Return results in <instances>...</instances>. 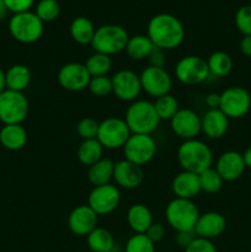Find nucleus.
Returning <instances> with one entry per match:
<instances>
[{
  "instance_id": "nucleus-1",
  "label": "nucleus",
  "mask_w": 251,
  "mask_h": 252,
  "mask_svg": "<svg viewBox=\"0 0 251 252\" xmlns=\"http://www.w3.org/2000/svg\"><path fill=\"white\" fill-rule=\"evenodd\" d=\"M147 36L155 47L164 51L177 48L185 39V27L171 14H157L150 19Z\"/></svg>"
},
{
  "instance_id": "nucleus-2",
  "label": "nucleus",
  "mask_w": 251,
  "mask_h": 252,
  "mask_svg": "<svg viewBox=\"0 0 251 252\" xmlns=\"http://www.w3.org/2000/svg\"><path fill=\"white\" fill-rule=\"evenodd\" d=\"M177 160L184 171L199 175L204 170L212 167L213 153L202 140H184L177 149Z\"/></svg>"
},
{
  "instance_id": "nucleus-3",
  "label": "nucleus",
  "mask_w": 251,
  "mask_h": 252,
  "mask_svg": "<svg viewBox=\"0 0 251 252\" xmlns=\"http://www.w3.org/2000/svg\"><path fill=\"white\" fill-rule=\"evenodd\" d=\"M123 120L132 134H152L160 123L154 103L147 100L133 101L128 106Z\"/></svg>"
},
{
  "instance_id": "nucleus-4",
  "label": "nucleus",
  "mask_w": 251,
  "mask_h": 252,
  "mask_svg": "<svg viewBox=\"0 0 251 252\" xmlns=\"http://www.w3.org/2000/svg\"><path fill=\"white\" fill-rule=\"evenodd\" d=\"M129 37L127 30L120 25H102L96 29L91 47L97 53L115 56L125 51Z\"/></svg>"
},
{
  "instance_id": "nucleus-5",
  "label": "nucleus",
  "mask_w": 251,
  "mask_h": 252,
  "mask_svg": "<svg viewBox=\"0 0 251 252\" xmlns=\"http://www.w3.org/2000/svg\"><path fill=\"white\" fill-rule=\"evenodd\" d=\"M199 211L191 199H182L175 197L169 202L165 209V218L167 224L175 231L194 230L199 217Z\"/></svg>"
},
{
  "instance_id": "nucleus-6",
  "label": "nucleus",
  "mask_w": 251,
  "mask_h": 252,
  "mask_svg": "<svg viewBox=\"0 0 251 252\" xmlns=\"http://www.w3.org/2000/svg\"><path fill=\"white\" fill-rule=\"evenodd\" d=\"M44 31V22L36 12L25 11L14 14L9 20V32L17 42L34 43L42 37Z\"/></svg>"
},
{
  "instance_id": "nucleus-7",
  "label": "nucleus",
  "mask_w": 251,
  "mask_h": 252,
  "mask_svg": "<svg viewBox=\"0 0 251 252\" xmlns=\"http://www.w3.org/2000/svg\"><path fill=\"white\" fill-rule=\"evenodd\" d=\"M29 100L24 93L5 90L0 94V121L4 125H21L29 115Z\"/></svg>"
},
{
  "instance_id": "nucleus-8",
  "label": "nucleus",
  "mask_w": 251,
  "mask_h": 252,
  "mask_svg": "<svg viewBox=\"0 0 251 252\" xmlns=\"http://www.w3.org/2000/svg\"><path fill=\"white\" fill-rule=\"evenodd\" d=\"M211 75L204 61L199 56L182 57L175 66V76L181 84L187 86L199 85L204 83Z\"/></svg>"
},
{
  "instance_id": "nucleus-9",
  "label": "nucleus",
  "mask_w": 251,
  "mask_h": 252,
  "mask_svg": "<svg viewBox=\"0 0 251 252\" xmlns=\"http://www.w3.org/2000/svg\"><path fill=\"white\" fill-rule=\"evenodd\" d=\"M125 159L139 166L148 164L157 154V142L152 134H130L123 147Z\"/></svg>"
},
{
  "instance_id": "nucleus-10",
  "label": "nucleus",
  "mask_w": 251,
  "mask_h": 252,
  "mask_svg": "<svg viewBox=\"0 0 251 252\" xmlns=\"http://www.w3.org/2000/svg\"><path fill=\"white\" fill-rule=\"evenodd\" d=\"M130 134L132 133L123 118L108 117L100 122L97 140L105 149H118L125 147Z\"/></svg>"
},
{
  "instance_id": "nucleus-11",
  "label": "nucleus",
  "mask_w": 251,
  "mask_h": 252,
  "mask_svg": "<svg viewBox=\"0 0 251 252\" xmlns=\"http://www.w3.org/2000/svg\"><path fill=\"white\" fill-rule=\"evenodd\" d=\"M219 110L230 120L241 118L251 110V95L241 86H230L220 94Z\"/></svg>"
},
{
  "instance_id": "nucleus-12",
  "label": "nucleus",
  "mask_w": 251,
  "mask_h": 252,
  "mask_svg": "<svg viewBox=\"0 0 251 252\" xmlns=\"http://www.w3.org/2000/svg\"><path fill=\"white\" fill-rule=\"evenodd\" d=\"M121 202V192L115 185H102L91 189L88 197V206L100 216H108L117 209Z\"/></svg>"
},
{
  "instance_id": "nucleus-13",
  "label": "nucleus",
  "mask_w": 251,
  "mask_h": 252,
  "mask_svg": "<svg viewBox=\"0 0 251 252\" xmlns=\"http://www.w3.org/2000/svg\"><path fill=\"white\" fill-rule=\"evenodd\" d=\"M140 84L142 91L148 94L152 97H160L166 94H170L172 88L171 75L165 70V68H155L148 65L140 73Z\"/></svg>"
},
{
  "instance_id": "nucleus-14",
  "label": "nucleus",
  "mask_w": 251,
  "mask_h": 252,
  "mask_svg": "<svg viewBox=\"0 0 251 252\" xmlns=\"http://www.w3.org/2000/svg\"><path fill=\"white\" fill-rule=\"evenodd\" d=\"M91 75L89 74L85 64L76 63H66L59 69L57 74V80L59 85L66 91L71 93H78V91L85 90L90 83Z\"/></svg>"
},
{
  "instance_id": "nucleus-15",
  "label": "nucleus",
  "mask_w": 251,
  "mask_h": 252,
  "mask_svg": "<svg viewBox=\"0 0 251 252\" xmlns=\"http://www.w3.org/2000/svg\"><path fill=\"white\" fill-rule=\"evenodd\" d=\"M112 94L121 101L133 102L142 93L140 78L135 71L129 69L118 70L112 76Z\"/></svg>"
},
{
  "instance_id": "nucleus-16",
  "label": "nucleus",
  "mask_w": 251,
  "mask_h": 252,
  "mask_svg": "<svg viewBox=\"0 0 251 252\" xmlns=\"http://www.w3.org/2000/svg\"><path fill=\"white\" fill-rule=\"evenodd\" d=\"M170 127L181 139H196L197 135L202 132L201 117L191 108H180L170 120Z\"/></svg>"
},
{
  "instance_id": "nucleus-17",
  "label": "nucleus",
  "mask_w": 251,
  "mask_h": 252,
  "mask_svg": "<svg viewBox=\"0 0 251 252\" xmlns=\"http://www.w3.org/2000/svg\"><path fill=\"white\" fill-rule=\"evenodd\" d=\"M98 216L88 206L80 204L70 212L68 217V226L73 234L78 236H88L97 228Z\"/></svg>"
},
{
  "instance_id": "nucleus-18",
  "label": "nucleus",
  "mask_w": 251,
  "mask_h": 252,
  "mask_svg": "<svg viewBox=\"0 0 251 252\" xmlns=\"http://www.w3.org/2000/svg\"><path fill=\"white\" fill-rule=\"evenodd\" d=\"M214 169L220 175L223 181H236L243 176L244 171L246 170L243 154L235 152V150H228V152L223 153L217 160Z\"/></svg>"
},
{
  "instance_id": "nucleus-19",
  "label": "nucleus",
  "mask_w": 251,
  "mask_h": 252,
  "mask_svg": "<svg viewBox=\"0 0 251 252\" xmlns=\"http://www.w3.org/2000/svg\"><path fill=\"white\" fill-rule=\"evenodd\" d=\"M113 180L116 185L126 189H137L142 185L144 180V172L142 166L128 160H120L115 162V171H113Z\"/></svg>"
},
{
  "instance_id": "nucleus-20",
  "label": "nucleus",
  "mask_w": 251,
  "mask_h": 252,
  "mask_svg": "<svg viewBox=\"0 0 251 252\" xmlns=\"http://www.w3.org/2000/svg\"><path fill=\"white\" fill-rule=\"evenodd\" d=\"M226 220L223 214L218 212H206L199 214L198 220L194 226L197 238L213 240L225 231Z\"/></svg>"
},
{
  "instance_id": "nucleus-21",
  "label": "nucleus",
  "mask_w": 251,
  "mask_h": 252,
  "mask_svg": "<svg viewBox=\"0 0 251 252\" xmlns=\"http://www.w3.org/2000/svg\"><path fill=\"white\" fill-rule=\"evenodd\" d=\"M171 189L176 198L191 199L192 201L202 192L199 176L193 172L182 170L172 179Z\"/></svg>"
},
{
  "instance_id": "nucleus-22",
  "label": "nucleus",
  "mask_w": 251,
  "mask_h": 252,
  "mask_svg": "<svg viewBox=\"0 0 251 252\" xmlns=\"http://www.w3.org/2000/svg\"><path fill=\"white\" fill-rule=\"evenodd\" d=\"M201 128L209 139H219L228 132L229 118L219 108L208 110L201 117Z\"/></svg>"
},
{
  "instance_id": "nucleus-23",
  "label": "nucleus",
  "mask_w": 251,
  "mask_h": 252,
  "mask_svg": "<svg viewBox=\"0 0 251 252\" xmlns=\"http://www.w3.org/2000/svg\"><path fill=\"white\" fill-rule=\"evenodd\" d=\"M127 223L134 234H145L154 223L152 211L145 204H132L127 212Z\"/></svg>"
},
{
  "instance_id": "nucleus-24",
  "label": "nucleus",
  "mask_w": 251,
  "mask_h": 252,
  "mask_svg": "<svg viewBox=\"0 0 251 252\" xmlns=\"http://www.w3.org/2000/svg\"><path fill=\"white\" fill-rule=\"evenodd\" d=\"M27 143V130L22 125H4L0 129V144L7 150L16 152Z\"/></svg>"
},
{
  "instance_id": "nucleus-25",
  "label": "nucleus",
  "mask_w": 251,
  "mask_h": 252,
  "mask_svg": "<svg viewBox=\"0 0 251 252\" xmlns=\"http://www.w3.org/2000/svg\"><path fill=\"white\" fill-rule=\"evenodd\" d=\"M6 89L7 90L17 91V93H24L29 88L31 83V70L27 65L24 64H15L11 65L6 71Z\"/></svg>"
},
{
  "instance_id": "nucleus-26",
  "label": "nucleus",
  "mask_w": 251,
  "mask_h": 252,
  "mask_svg": "<svg viewBox=\"0 0 251 252\" xmlns=\"http://www.w3.org/2000/svg\"><path fill=\"white\" fill-rule=\"evenodd\" d=\"M113 171H115V162L107 158H102L89 167L88 180L91 185H94V187L107 185L113 179Z\"/></svg>"
},
{
  "instance_id": "nucleus-27",
  "label": "nucleus",
  "mask_w": 251,
  "mask_h": 252,
  "mask_svg": "<svg viewBox=\"0 0 251 252\" xmlns=\"http://www.w3.org/2000/svg\"><path fill=\"white\" fill-rule=\"evenodd\" d=\"M69 31H70L71 38L76 43L86 46V44H91L93 42L96 29L90 19L85 16H78L71 21Z\"/></svg>"
},
{
  "instance_id": "nucleus-28",
  "label": "nucleus",
  "mask_w": 251,
  "mask_h": 252,
  "mask_svg": "<svg viewBox=\"0 0 251 252\" xmlns=\"http://www.w3.org/2000/svg\"><path fill=\"white\" fill-rule=\"evenodd\" d=\"M154 47L147 34H135L129 37L125 51L132 61H143L148 59Z\"/></svg>"
},
{
  "instance_id": "nucleus-29",
  "label": "nucleus",
  "mask_w": 251,
  "mask_h": 252,
  "mask_svg": "<svg viewBox=\"0 0 251 252\" xmlns=\"http://www.w3.org/2000/svg\"><path fill=\"white\" fill-rule=\"evenodd\" d=\"M86 243L93 252H112L115 248V238L111 231L100 226L86 236Z\"/></svg>"
},
{
  "instance_id": "nucleus-30",
  "label": "nucleus",
  "mask_w": 251,
  "mask_h": 252,
  "mask_svg": "<svg viewBox=\"0 0 251 252\" xmlns=\"http://www.w3.org/2000/svg\"><path fill=\"white\" fill-rule=\"evenodd\" d=\"M103 150H105V148L98 142L97 138L96 139L83 140L78 148L79 161L85 165V166L90 167L91 165L102 159Z\"/></svg>"
},
{
  "instance_id": "nucleus-31",
  "label": "nucleus",
  "mask_w": 251,
  "mask_h": 252,
  "mask_svg": "<svg viewBox=\"0 0 251 252\" xmlns=\"http://www.w3.org/2000/svg\"><path fill=\"white\" fill-rule=\"evenodd\" d=\"M207 65H208L209 74L217 78H224L233 70L234 62L226 52L217 51L208 57Z\"/></svg>"
},
{
  "instance_id": "nucleus-32",
  "label": "nucleus",
  "mask_w": 251,
  "mask_h": 252,
  "mask_svg": "<svg viewBox=\"0 0 251 252\" xmlns=\"http://www.w3.org/2000/svg\"><path fill=\"white\" fill-rule=\"evenodd\" d=\"M84 64H85L91 78L93 76H102L110 73L111 68H112V59L110 56L95 52L86 59Z\"/></svg>"
},
{
  "instance_id": "nucleus-33",
  "label": "nucleus",
  "mask_w": 251,
  "mask_h": 252,
  "mask_svg": "<svg viewBox=\"0 0 251 252\" xmlns=\"http://www.w3.org/2000/svg\"><path fill=\"white\" fill-rule=\"evenodd\" d=\"M153 103H154L155 111H157L160 121H170L180 110L179 101L171 94L160 96Z\"/></svg>"
},
{
  "instance_id": "nucleus-34",
  "label": "nucleus",
  "mask_w": 251,
  "mask_h": 252,
  "mask_svg": "<svg viewBox=\"0 0 251 252\" xmlns=\"http://www.w3.org/2000/svg\"><path fill=\"white\" fill-rule=\"evenodd\" d=\"M198 176L202 192L214 194L217 193V192L220 191L221 187H223V179H221L220 175L217 172V170L214 169V167H209V169L204 170V171L201 172Z\"/></svg>"
},
{
  "instance_id": "nucleus-35",
  "label": "nucleus",
  "mask_w": 251,
  "mask_h": 252,
  "mask_svg": "<svg viewBox=\"0 0 251 252\" xmlns=\"http://www.w3.org/2000/svg\"><path fill=\"white\" fill-rule=\"evenodd\" d=\"M34 12L43 22H52L61 14V4L58 0H39Z\"/></svg>"
},
{
  "instance_id": "nucleus-36",
  "label": "nucleus",
  "mask_w": 251,
  "mask_h": 252,
  "mask_svg": "<svg viewBox=\"0 0 251 252\" xmlns=\"http://www.w3.org/2000/svg\"><path fill=\"white\" fill-rule=\"evenodd\" d=\"M126 252H155V244L145 234H134L126 244Z\"/></svg>"
},
{
  "instance_id": "nucleus-37",
  "label": "nucleus",
  "mask_w": 251,
  "mask_h": 252,
  "mask_svg": "<svg viewBox=\"0 0 251 252\" xmlns=\"http://www.w3.org/2000/svg\"><path fill=\"white\" fill-rule=\"evenodd\" d=\"M88 89L96 97H106L112 94V79L108 78L107 75L93 76Z\"/></svg>"
},
{
  "instance_id": "nucleus-38",
  "label": "nucleus",
  "mask_w": 251,
  "mask_h": 252,
  "mask_svg": "<svg viewBox=\"0 0 251 252\" xmlns=\"http://www.w3.org/2000/svg\"><path fill=\"white\" fill-rule=\"evenodd\" d=\"M100 122L93 117H84L76 125V133L83 140L96 139L98 133Z\"/></svg>"
},
{
  "instance_id": "nucleus-39",
  "label": "nucleus",
  "mask_w": 251,
  "mask_h": 252,
  "mask_svg": "<svg viewBox=\"0 0 251 252\" xmlns=\"http://www.w3.org/2000/svg\"><path fill=\"white\" fill-rule=\"evenodd\" d=\"M236 29L243 36H251V4L239 7L235 14Z\"/></svg>"
},
{
  "instance_id": "nucleus-40",
  "label": "nucleus",
  "mask_w": 251,
  "mask_h": 252,
  "mask_svg": "<svg viewBox=\"0 0 251 252\" xmlns=\"http://www.w3.org/2000/svg\"><path fill=\"white\" fill-rule=\"evenodd\" d=\"M185 252H217V249L212 240L196 238L185 249Z\"/></svg>"
},
{
  "instance_id": "nucleus-41",
  "label": "nucleus",
  "mask_w": 251,
  "mask_h": 252,
  "mask_svg": "<svg viewBox=\"0 0 251 252\" xmlns=\"http://www.w3.org/2000/svg\"><path fill=\"white\" fill-rule=\"evenodd\" d=\"M34 0H4L7 10L12 14H20V12L30 11L33 5Z\"/></svg>"
},
{
  "instance_id": "nucleus-42",
  "label": "nucleus",
  "mask_w": 251,
  "mask_h": 252,
  "mask_svg": "<svg viewBox=\"0 0 251 252\" xmlns=\"http://www.w3.org/2000/svg\"><path fill=\"white\" fill-rule=\"evenodd\" d=\"M150 66H155V68H164L166 64V54H165L164 49H160L157 47H154L152 53L148 57Z\"/></svg>"
},
{
  "instance_id": "nucleus-43",
  "label": "nucleus",
  "mask_w": 251,
  "mask_h": 252,
  "mask_svg": "<svg viewBox=\"0 0 251 252\" xmlns=\"http://www.w3.org/2000/svg\"><path fill=\"white\" fill-rule=\"evenodd\" d=\"M145 235H147L148 238H149V240H152L154 244L160 243L165 236L164 225L160 223H153L152 225H150V228L147 230Z\"/></svg>"
},
{
  "instance_id": "nucleus-44",
  "label": "nucleus",
  "mask_w": 251,
  "mask_h": 252,
  "mask_svg": "<svg viewBox=\"0 0 251 252\" xmlns=\"http://www.w3.org/2000/svg\"><path fill=\"white\" fill-rule=\"evenodd\" d=\"M197 238L194 230L191 231H176V235H175V243L177 244V246L181 249H186L194 239Z\"/></svg>"
},
{
  "instance_id": "nucleus-45",
  "label": "nucleus",
  "mask_w": 251,
  "mask_h": 252,
  "mask_svg": "<svg viewBox=\"0 0 251 252\" xmlns=\"http://www.w3.org/2000/svg\"><path fill=\"white\" fill-rule=\"evenodd\" d=\"M206 105L208 106L209 110L219 108L220 106V94L211 93L206 96Z\"/></svg>"
},
{
  "instance_id": "nucleus-46",
  "label": "nucleus",
  "mask_w": 251,
  "mask_h": 252,
  "mask_svg": "<svg viewBox=\"0 0 251 252\" xmlns=\"http://www.w3.org/2000/svg\"><path fill=\"white\" fill-rule=\"evenodd\" d=\"M240 52L246 57H251V36H243L239 43Z\"/></svg>"
},
{
  "instance_id": "nucleus-47",
  "label": "nucleus",
  "mask_w": 251,
  "mask_h": 252,
  "mask_svg": "<svg viewBox=\"0 0 251 252\" xmlns=\"http://www.w3.org/2000/svg\"><path fill=\"white\" fill-rule=\"evenodd\" d=\"M243 159L246 169H251V147H249L248 149H245V152L243 153Z\"/></svg>"
},
{
  "instance_id": "nucleus-48",
  "label": "nucleus",
  "mask_w": 251,
  "mask_h": 252,
  "mask_svg": "<svg viewBox=\"0 0 251 252\" xmlns=\"http://www.w3.org/2000/svg\"><path fill=\"white\" fill-rule=\"evenodd\" d=\"M6 90V76H5V71L0 68V94L4 93Z\"/></svg>"
},
{
  "instance_id": "nucleus-49",
  "label": "nucleus",
  "mask_w": 251,
  "mask_h": 252,
  "mask_svg": "<svg viewBox=\"0 0 251 252\" xmlns=\"http://www.w3.org/2000/svg\"><path fill=\"white\" fill-rule=\"evenodd\" d=\"M7 12H9V10H7L6 5H5L4 0H0V20L4 19Z\"/></svg>"
},
{
  "instance_id": "nucleus-50",
  "label": "nucleus",
  "mask_w": 251,
  "mask_h": 252,
  "mask_svg": "<svg viewBox=\"0 0 251 252\" xmlns=\"http://www.w3.org/2000/svg\"><path fill=\"white\" fill-rule=\"evenodd\" d=\"M250 2H251V0H250Z\"/></svg>"
}]
</instances>
